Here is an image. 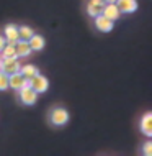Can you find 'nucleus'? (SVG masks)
<instances>
[{
    "label": "nucleus",
    "instance_id": "f257e3e1",
    "mask_svg": "<svg viewBox=\"0 0 152 156\" xmlns=\"http://www.w3.org/2000/svg\"><path fill=\"white\" fill-rule=\"evenodd\" d=\"M49 120H51V123L56 126H64L69 122V112L62 107H54L49 113Z\"/></svg>",
    "mask_w": 152,
    "mask_h": 156
},
{
    "label": "nucleus",
    "instance_id": "f03ea898",
    "mask_svg": "<svg viewBox=\"0 0 152 156\" xmlns=\"http://www.w3.org/2000/svg\"><path fill=\"white\" fill-rule=\"evenodd\" d=\"M22 64H20L18 58H2V62H0V69L7 74H13L18 73Z\"/></svg>",
    "mask_w": 152,
    "mask_h": 156
},
{
    "label": "nucleus",
    "instance_id": "7ed1b4c3",
    "mask_svg": "<svg viewBox=\"0 0 152 156\" xmlns=\"http://www.w3.org/2000/svg\"><path fill=\"white\" fill-rule=\"evenodd\" d=\"M20 100L25 105H33L38 100V92L33 87H22L20 89Z\"/></svg>",
    "mask_w": 152,
    "mask_h": 156
},
{
    "label": "nucleus",
    "instance_id": "20e7f679",
    "mask_svg": "<svg viewBox=\"0 0 152 156\" xmlns=\"http://www.w3.org/2000/svg\"><path fill=\"white\" fill-rule=\"evenodd\" d=\"M101 15L106 16V18H110V20H113V22H116V20L121 16V12H120V8L116 7L115 2H108V3L103 5V8H101Z\"/></svg>",
    "mask_w": 152,
    "mask_h": 156
},
{
    "label": "nucleus",
    "instance_id": "39448f33",
    "mask_svg": "<svg viewBox=\"0 0 152 156\" xmlns=\"http://www.w3.org/2000/svg\"><path fill=\"white\" fill-rule=\"evenodd\" d=\"M113 20H110V18H106V16H103V15H96L95 16V28L98 31H101V33H108V31H111L113 30Z\"/></svg>",
    "mask_w": 152,
    "mask_h": 156
},
{
    "label": "nucleus",
    "instance_id": "423d86ee",
    "mask_svg": "<svg viewBox=\"0 0 152 156\" xmlns=\"http://www.w3.org/2000/svg\"><path fill=\"white\" fill-rule=\"evenodd\" d=\"M31 87L38 92V94H43V92H46L49 87L48 77H44V76H41V74H36L35 77L31 79Z\"/></svg>",
    "mask_w": 152,
    "mask_h": 156
},
{
    "label": "nucleus",
    "instance_id": "0eeeda50",
    "mask_svg": "<svg viewBox=\"0 0 152 156\" xmlns=\"http://www.w3.org/2000/svg\"><path fill=\"white\" fill-rule=\"evenodd\" d=\"M3 36H5V40H7L8 44H16V41L20 40V36H18V27L13 25V23L7 25V27L3 28Z\"/></svg>",
    "mask_w": 152,
    "mask_h": 156
},
{
    "label": "nucleus",
    "instance_id": "6e6552de",
    "mask_svg": "<svg viewBox=\"0 0 152 156\" xmlns=\"http://www.w3.org/2000/svg\"><path fill=\"white\" fill-rule=\"evenodd\" d=\"M116 7L120 8L121 13H133L137 8V2L136 0H116Z\"/></svg>",
    "mask_w": 152,
    "mask_h": 156
},
{
    "label": "nucleus",
    "instance_id": "1a4fd4ad",
    "mask_svg": "<svg viewBox=\"0 0 152 156\" xmlns=\"http://www.w3.org/2000/svg\"><path fill=\"white\" fill-rule=\"evenodd\" d=\"M15 49H16V56H18V58H28L29 54L33 53L29 43H28V41H25V40H18V41H16Z\"/></svg>",
    "mask_w": 152,
    "mask_h": 156
},
{
    "label": "nucleus",
    "instance_id": "9d476101",
    "mask_svg": "<svg viewBox=\"0 0 152 156\" xmlns=\"http://www.w3.org/2000/svg\"><path fill=\"white\" fill-rule=\"evenodd\" d=\"M23 81H25V77L20 71L18 73H13V74H8V87L10 89L20 90L23 87Z\"/></svg>",
    "mask_w": 152,
    "mask_h": 156
},
{
    "label": "nucleus",
    "instance_id": "9b49d317",
    "mask_svg": "<svg viewBox=\"0 0 152 156\" xmlns=\"http://www.w3.org/2000/svg\"><path fill=\"white\" fill-rule=\"evenodd\" d=\"M103 5H105L103 0H90V2H88V5H87V13L95 18L96 15L101 13V8H103Z\"/></svg>",
    "mask_w": 152,
    "mask_h": 156
},
{
    "label": "nucleus",
    "instance_id": "f8f14e48",
    "mask_svg": "<svg viewBox=\"0 0 152 156\" xmlns=\"http://www.w3.org/2000/svg\"><path fill=\"white\" fill-rule=\"evenodd\" d=\"M141 130H142V133H144L146 136H152V113L150 112L144 113V117H142Z\"/></svg>",
    "mask_w": 152,
    "mask_h": 156
},
{
    "label": "nucleus",
    "instance_id": "ddd939ff",
    "mask_svg": "<svg viewBox=\"0 0 152 156\" xmlns=\"http://www.w3.org/2000/svg\"><path fill=\"white\" fill-rule=\"evenodd\" d=\"M28 43H29V46H31L33 51H41V49L44 48V44H46V40H44V36L33 33V36L28 40Z\"/></svg>",
    "mask_w": 152,
    "mask_h": 156
},
{
    "label": "nucleus",
    "instance_id": "4468645a",
    "mask_svg": "<svg viewBox=\"0 0 152 156\" xmlns=\"http://www.w3.org/2000/svg\"><path fill=\"white\" fill-rule=\"evenodd\" d=\"M20 73L23 74V77L33 79L36 74H39V71H38V67L35 64H25V66L20 67Z\"/></svg>",
    "mask_w": 152,
    "mask_h": 156
},
{
    "label": "nucleus",
    "instance_id": "2eb2a0df",
    "mask_svg": "<svg viewBox=\"0 0 152 156\" xmlns=\"http://www.w3.org/2000/svg\"><path fill=\"white\" fill-rule=\"evenodd\" d=\"M33 33H35V30H33L31 27H28V25H22V27H18V36H20V40L28 41L29 38L33 36Z\"/></svg>",
    "mask_w": 152,
    "mask_h": 156
},
{
    "label": "nucleus",
    "instance_id": "dca6fc26",
    "mask_svg": "<svg viewBox=\"0 0 152 156\" xmlns=\"http://www.w3.org/2000/svg\"><path fill=\"white\" fill-rule=\"evenodd\" d=\"M0 56L2 58H18L16 56V49H15V44H5L0 51Z\"/></svg>",
    "mask_w": 152,
    "mask_h": 156
},
{
    "label": "nucleus",
    "instance_id": "f3484780",
    "mask_svg": "<svg viewBox=\"0 0 152 156\" xmlns=\"http://www.w3.org/2000/svg\"><path fill=\"white\" fill-rule=\"evenodd\" d=\"M7 89H8V74L0 69V90H7Z\"/></svg>",
    "mask_w": 152,
    "mask_h": 156
},
{
    "label": "nucleus",
    "instance_id": "a211bd4d",
    "mask_svg": "<svg viewBox=\"0 0 152 156\" xmlns=\"http://www.w3.org/2000/svg\"><path fill=\"white\" fill-rule=\"evenodd\" d=\"M142 153H144L146 156H150V154H152V143H150V141H147L146 145H144V148H142Z\"/></svg>",
    "mask_w": 152,
    "mask_h": 156
},
{
    "label": "nucleus",
    "instance_id": "6ab92c4d",
    "mask_svg": "<svg viewBox=\"0 0 152 156\" xmlns=\"http://www.w3.org/2000/svg\"><path fill=\"white\" fill-rule=\"evenodd\" d=\"M5 44H7V40H5V36H3V35H0V51H2V48H3Z\"/></svg>",
    "mask_w": 152,
    "mask_h": 156
},
{
    "label": "nucleus",
    "instance_id": "aec40b11",
    "mask_svg": "<svg viewBox=\"0 0 152 156\" xmlns=\"http://www.w3.org/2000/svg\"><path fill=\"white\" fill-rule=\"evenodd\" d=\"M110 2H116V0H110Z\"/></svg>",
    "mask_w": 152,
    "mask_h": 156
},
{
    "label": "nucleus",
    "instance_id": "412c9836",
    "mask_svg": "<svg viewBox=\"0 0 152 156\" xmlns=\"http://www.w3.org/2000/svg\"><path fill=\"white\" fill-rule=\"evenodd\" d=\"M0 62H2V56H0Z\"/></svg>",
    "mask_w": 152,
    "mask_h": 156
}]
</instances>
